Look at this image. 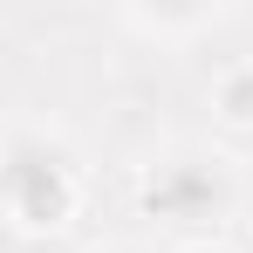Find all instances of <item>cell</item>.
Wrapping results in <instances>:
<instances>
[{
    "instance_id": "obj_1",
    "label": "cell",
    "mask_w": 253,
    "mask_h": 253,
    "mask_svg": "<svg viewBox=\"0 0 253 253\" xmlns=\"http://www.w3.org/2000/svg\"><path fill=\"white\" fill-rule=\"evenodd\" d=\"M0 199L21 226H62L69 206H76V171H69V151L48 144V137H21L7 158H0Z\"/></svg>"
},
{
    "instance_id": "obj_2",
    "label": "cell",
    "mask_w": 253,
    "mask_h": 253,
    "mask_svg": "<svg viewBox=\"0 0 253 253\" xmlns=\"http://www.w3.org/2000/svg\"><path fill=\"white\" fill-rule=\"evenodd\" d=\"M144 206L165 212V219H206V212L226 206V171L206 165V158H171V165L151 171Z\"/></svg>"
},
{
    "instance_id": "obj_3",
    "label": "cell",
    "mask_w": 253,
    "mask_h": 253,
    "mask_svg": "<svg viewBox=\"0 0 253 253\" xmlns=\"http://www.w3.org/2000/svg\"><path fill=\"white\" fill-rule=\"evenodd\" d=\"M219 110H226L233 124H253V69H233V76H219Z\"/></svg>"
},
{
    "instance_id": "obj_4",
    "label": "cell",
    "mask_w": 253,
    "mask_h": 253,
    "mask_svg": "<svg viewBox=\"0 0 253 253\" xmlns=\"http://www.w3.org/2000/svg\"><path fill=\"white\" fill-rule=\"evenodd\" d=\"M192 253H226V247H192Z\"/></svg>"
}]
</instances>
